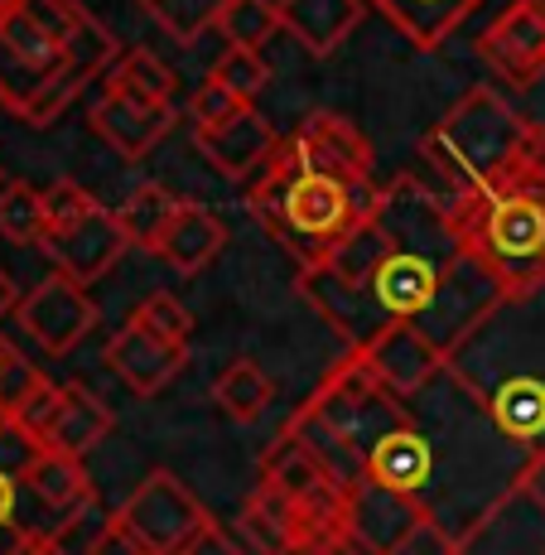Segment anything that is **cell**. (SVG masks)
<instances>
[{"label":"cell","mask_w":545,"mask_h":555,"mask_svg":"<svg viewBox=\"0 0 545 555\" xmlns=\"http://www.w3.org/2000/svg\"><path fill=\"white\" fill-rule=\"evenodd\" d=\"M377 212L387 222V256L367 281V300L387 324H411L449 358L507 305L502 285L464 247L454 208L420 179L381 184Z\"/></svg>","instance_id":"cell-1"},{"label":"cell","mask_w":545,"mask_h":555,"mask_svg":"<svg viewBox=\"0 0 545 555\" xmlns=\"http://www.w3.org/2000/svg\"><path fill=\"white\" fill-rule=\"evenodd\" d=\"M381 184H343V179H328L319 169L299 165L295 155H285V141L275 159L251 179L247 189V208L261 222V232L285 247L299 261V271L314 261H324L338 242L377 208Z\"/></svg>","instance_id":"cell-2"},{"label":"cell","mask_w":545,"mask_h":555,"mask_svg":"<svg viewBox=\"0 0 545 555\" xmlns=\"http://www.w3.org/2000/svg\"><path fill=\"white\" fill-rule=\"evenodd\" d=\"M420 155L454 194H478L511 175H545V126L521 121L493 88H468L425 135Z\"/></svg>","instance_id":"cell-3"},{"label":"cell","mask_w":545,"mask_h":555,"mask_svg":"<svg viewBox=\"0 0 545 555\" xmlns=\"http://www.w3.org/2000/svg\"><path fill=\"white\" fill-rule=\"evenodd\" d=\"M464 247L493 271L507 300L545 291V175H511L478 194H454Z\"/></svg>","instance_id":"cell-4"},{"label":"cell","mask_w":545,"mask_h":555,"mask_svg":"<svg viewBox=\"0 0 545 555\" xmlns=\"http://www.w3.org/2000/svg\"><path fill=\"white\" fill-rule=\"evenodd\" d=\"M116 521H121L150 555H194L203 541L218 531V517H212L194 498V488H184L169 468L145 474L141 488L116 507Z\"/></svg>","instance_id":"cell-5"},{"label":"cell","mask_w":545,"mask_h":555,"mask_svg":"<svg viewBox=\"0 0 545 555\" xmlns=\"http://www.w3.org/2000/svg\"><path fill=\"white\" fill-rule=\"evenodd\" d=\"M237 531L256 555H343L348 551L343 531L309 517L304 507L290 503V498L271 483L251 488V498L242 503Z\"/></svg>","instance_id":"cell-6"},{"label":"cell","mask_w":545,"mask_h":555,"mask_svg":"<svg viewBox=\"0 0 545 555\" xmlns=\"http://www.w3.org/2000/svg\"><path fill=\"white\" fill-rule=\"evenodd\" d=\"M15 319L29 334V344H39V353L68 358L73 348L98 328V300L88 295V285H78V281L53 271L35 285V291L20 295Z\"/></svg>","instance_id":"cell-7"},{"label":"cell","mask_w":545,"mask_h":555,"mask_svg":"<svg viewBox=\"0 0 545 555\" xmlns=\"http://www.w3.org/2000/svg\"><path fill=\"white\" fill-rule=\"evenodd\" d=\"M59 68H63V49L25 10L10 5L0 15V106L25 116L39 102V92L59 78Z\"/></svg>","instance_id":"cell-8"},{"label":"cell","mask_w":545,"mask_h":555,"mask_svg":"<svg viewBox=\"0 0 545 555\" xmlns=\"http://www.w3.org/2000/svg\"><path fill=\"white\" fill-rule=\"evenodd\" d=\"M430 517L434 512L425 507L420 498L362 478V483L348 488V512H343L348 555H391L420 521H430Z\"/></svg>","instance_id":"cell-9"},{"label":"cell","mask_w":545,"mask_h":555,"mask_svg":"<svg viewBox=\"0 0 545 555\" xmlns=\"http://www.w3.org/2000/svg\"><path fill=\"white\" fill-rule=\"evenodd\" d=\"M261 483L281 488L290 503H299L309 512V517L328 521V527L343 531V512H348V488L338 483L334 474H328L324 464H319L314 454L304 450V444L295 440V435H275L271 450L261 454ZM348 541V537H343Z\"/></svg>","instance_id":"cell-10"},{"label":"cell","mask_w":545,"mask_h":555,"mask_svg":"<svg viewBox=\"0 0 545 555\" xmlns=\"http://www.w3.org/2000/svg\"><path fill=\"white\" fill-rule=\"evenodd\" d=\"M458 555H545V507L507 483L458 531Z\"/></svg>","instance_id":"cell-11"},{"label":"cell","mask_w":545,"mask_h":555,"mask_svg":"<svg viewBox=\"0 0 545 555\" xmlns=\"http://www.w3.org/2000/svg\"><path fill=\"white\" fill-rule=\"evenodd\" d=\"M285 155L343 184H372V141L338 112H314L285 135Z\"/></svg>","instance_id":"cell-12"},{"label":"cell","mask_w":545,"mask_h":555,"mask_svg":"<svg viewBox=\"0 0 545 555\" xmlns=\"http://www.w3.org/2000/svg\"><path fill=\"white\" fill-rule=\"evenodd\" d=\"M478 53L511 88H531L545 73V0H511L478 35Z\"/></svg>","instance_id":"cell-13"},{"label":"cell","mask_w":545,"mask_h":555,"mask_svg":"<svg viewBox=\"0 0 545 555\" xmlns=\"http://www.w3.org/2000/svg\"><path fill=\"white\" fill-rule=\"evenodd\" d=\"M362 353H367L381 387H387L391 397H401V401L430 391L434 382L449 372V353L444 348H434L430 338H425L420 328H411V324H391L387 334H377Z\"/></svg>","instance_id":"cell-14"},{"label":"cell","mask_w":545,"mask_h":555,"mask_svg":"<svg viewBox=\"0 0 545 555\" xmlns=\"http://www.w3.org/2000/svg\"><path fill=\"white\" fill-rule=\"evenodd\" d=\"M126 247H131V242H126L121 222H116V208H98V212H88L78 228L53 232V237L39 242V251L53 261V271L78 281V285L102 281V275L126 256Z\"/></svg>","instance_id":"cell-15"},{"label":"cell","mask_w":545,"mask_h":555,"mask_svg":"<svg viewBox=\"0 0 545 555\" xmlns=\"http://www.w3.org/2000/svg\"><path fill=\"white\" fill-rule=\"evenodd\" d=\"M434 464H440V444L425 430L415 415L397 421L367 454V478L381 488H397V493H411L425 503V493L434 488ZM430 507V503H425Z\"/></svg>","instance_id":"cell-16"},{"label":"cell","mask_w":545,"mask_h":555,"mask_svg":"<svg viewBox=\"0 0 545 555\" xmlns=\"http://www.w3.org/2000/svg\"><path fill=\"white\" fill-rule=\"evenodd\" d=\"M281 141H285V135L275 131V126L265 121L256 106L237 112L232 121H222V126H203V131H194L198 155L208 159L218 175H228V179H256L275 159Z\"/></svg>","instance_id":"cell-17"},{"label":"cell","mask_w":545,"mask_h":555,"mask_svg":"<svg viewBox=\"0 0 545 555\" xmlns=\"http://www.w3.org/2000/svg\"><path fill=\"white\" fill-rule=\"evenodd\" d=\"M184 362H189V348L150 334L135 319H126V324L106 338V367H112L135 397H159V391L184 372Z\"/></svg>","instance_id":"cell-18"},{"label":"cell","mask_w":545,"mask_h":555,"mask_svg":"<svg viewBox=\"0 0 545 555\" xmlns=\"http://www.w3.org/2000/svg\"><path fill=\"white\" fill-rule=\"evenodd\" d=\"M174 121H179L174 102H131V98L106 92V98L92 106V131L102 135V145L116 159H145L174 131Z\"/></svg>","instance_id":"cell-19"},{"label":"cell","mask_w":545,"mask_h":555,"mask_svg":"<svg viewBox=\"0 0 545 555\" xmlns=\"http://www.w3.org/2000/svg\"><path fill=\"white\" fill-rule=\"evenodd\" d=\"M20 483H25L29 503L53 521V537H59L63 527H73L82 512L98 503V483H92V474L82 468V459H63V454H49V450L25 468Z\"/></svg>","instance_id":"cell-20"},{"label":"cell","mask_w":545,"mask_h":555,"mask_svg":"<svg viewBox=\"0 0 545 555\" xmlns=\"http://www.w3.org/2000/svg\"><path fill=\"white\" fill-rule=\"evenodd\" d=\"M222 247H228V228H222L218 212L203 208V203H179V212L169 218V228L159 232L155 256L169 266V271L198 275L218 261Z\"/></svg>","instance_id":"cell-21"},{"label":"cell","mask_w":545,"mask_h":555,"mask_svg":"<svg viewBox=\"0 0 545 555\" xmlns=\"http://www.w3.org/2000/svg\"><path fill=\"white\" fill-rule=\"evenodd\" d=\"M112 425H116L112 405H106L98 391L82 387V382H68L59 411H53V421L44 430V450L63 454V459H88L106 435H112Z\"/></svg>","instance_id":"cell-22"},{"label":"cell","mask_w":545,"mask_h":555,"mask_svg":"<svg viewBox=\"0 0 545 555\" xmlns=\"http://www.w3.org/2000/svg\"><path fill=\"white\" fill-rule=\"evenodd\" d=\"M281 5L285 35H295L314 59H328L352 39V29L362 25L367 0H275Z\"/></svg>","instance_id":"cell-23"},{"label":"cell","mask_w":545,"mask_h":555,"mask_svg":"<svg viewBox=\"0 0 545 555\" xmlns=\"http://www.w3.org/2000/svg\"><path fill=\"white\" fill-rule=\"evenodd\" d=\"M387 15V25H397L415 49H440L483 0H367Z\"/></svg>","instance_id":"cell-24"},{"label":"cell","mask_w":545,"mask_h":555,"mask_svg":"<svg viewBox=\"0 0 545 555\" xmlns=\"http://www.w3.org/2000/svg\"><path fill=\"white\" fill-rule=\"evenodd\" d=\"M271 401H275L271 372L251 358H232L228 367L218 372V382H212V405H218L232 425H256L271 411Z\"/></svg>","instance_id":"cell-25"},{"label":"cell","mask_w":545,"mask_h":555,"mask_svg":"<svg viewBox=\"0 0 545 555\" xmlns=\"http://www.w3.org/2000/svg\"><path fill=\"white\" fill-rule=\"evenodd\" d=\"M174 88H179L174 68L155 49H126L116 59V68L106 73V92L131 102H174Z\"/></svg>","instance_id":"cell-26"},{"label":"cell","mask_w":545,"mask_h":555,"mask_svg":"<svg viewBox=\"0 0 545 555\" xmlns=\"http://www.w3.org/2000/svg\"><path fill=\"white\" fill-rule=\"evenodd\" d=\"M179 203H184V198H174L165 184H141L131 198L121 203V208H116V222H121L126 242H131V247L155 251L159 232L169 228V218L179 212Z\"/></svg>","instance_id":"cell-27"},{"label":"cell","mask_w":545,"mask_h":555,"mask_svg":"<svg viewBox=\"0 0 545 555\" xmlns=\"http://www.w3.org/2000/svg\"><path fill=\"white\" fill-rule=\"evenodd\" d=\"M281 5L275 0H228L218 15V35L228 39V49H247V53H261L281 35Z\"/></svg>","instance_id":"cell-28"},{"label":"cell","mask_w":545,"mask_h":555,"mask_svg":"<svg viewBox=\"0 0 545 555\" xmlns=\"http://www.w3.org/2000/svg\"><path fill=\"white\" fill-rule=\"evenodd\" d=\"M44 189H29L20 179H10L0 189V237L15 247H39L44 242Z\"/></svg>","instance_id":"cell-29"},{"label":"cell","mask_w":545,"mask_h":555,"mask_svg":"<svg viewBox=\"0 0 545 555\" xmlns=\"http://www.w3.org/2000/svg\"><path fill=\"white\" fill-rule=\"evenodd\" d=\"M228 0H141V10L179 44H198L208 29H218V15Z\"/></svg>","instance_id":"cell-30"},{"label":"cell","mask_w":545,"mask_h":555,"mask_svg":"<svg viewBox=\"0 0 545 555\" xmlns=\"http://www.w3.org/2000/svg\"><path fill=\"white\" fill-rule=\"evenodd\" d=\"M208 78L218 82V88H228L237 102L256 106V98H261L265 82H271V63H265L261 53H247V49H222Z\"/></svg>","instance_id":"cell-31"},{"label":"cell","mask_w":545,"mask_h":555,"mask_svg":"<svg viewBox=\"0 0 545 555\" xmlns=\"http://www.w3.org/2000/svg\"><path fill=\"white\" fill-rule=\"evenodd\" d=\"M131 319H135V324H145L150 334H159V338H169V344H179V348L194 344V314H189L184 300H179V295H169V291L145 295V300L131 309Z\"/></svg>","instance_id":"cell-32"},{"label":"cell","mask_w":545,"mask_h":555,"mask_svg":"<svg viewBox=\"0 0 545 555\" xmlns=\"http://www.w3.org/2000/svg\"><path fill=\"white\" fill-rule=\"evenodd\" d=\"M102 203L88 194V189L78 184V179H53V184L44 189V237H53V232H68L78 228L88 212H98Z\"/></svg>","instance_id":"cell-33"},{"label":"cell","mask_w":545,"mask_h":555,"mask_svg":"<svg viewBox=\"0 0 545 555\" xmlns=\"http://www.w3.org/2000/svg\"><path fill=\"white\" fill-rule=\"evenodd\" d=\"M15 5L25 10V15L35 20V25L44 29V35H49L59 49H68L73 39H78V29L92 20L88 10L78 5V0H15Z\"/></svg>","instance_id":"cell-34"},{"label":"cell","mask_w":545,"mask_h":555,"mask_svg":"<svg viewBox=\"0 0 545 555\" xmlns=\"http://www.w3.org/2000/svg\"><path fill=\"white\" fill-rule=\"evenodd\" d=\"M59 401H63V387L59 382H49V377H39L35 387L25 391L15 405H10V421L20 425L25 435H35L39 444H44V430H49V421H53V411H59Z\"/></svg>","instance_id":"cell-35"},{"label":"cell","mask_w":545,"mask_h":555,"mask_svg":"<svg viewBox=\"0 0 545 555\" xmlns=\"http://www.w3.org/2000/svg\"><path fill=\"white\" fill-rule=\"evenodd\" d=\"M44 377V372H35L25 358H20V348L10 344L5 334H0V411L10 415V405H15L20 397H25L35 382Z\"/></svg>","instance_id":"cell-36"},{"label":"cell","mask_w":545,"mask_h":555,"mask_svg":"<svg viewBox=\"0 0 545 555\" xmlns=\"http://www.w3.org/2000/svg\"><path fill=\"white\" fill-rule=\"evenodd\" d=\"M237 112H247V102H237L228 88H218V82H203V88L194 92V102H189V121H194V131H203V126H222L232 121Z\"/></svg>","instance_id":"cell-37"},{"label":"cell","mask_w":545,"mask_h":555,"mask_svg":"<svg viewBox=\"0 0 545 555\" xmlns=\"http://www.w3.org/2000/svg\"><path fill=\"white\" fill-rule=\"evenodd\" d=\"M391 555H458V537L444 527L440 517H430V521H420V527H415Z\"/></svg>","instance_id":"cell-38"},{"label":"cell","mask_w":545,"mask_h":555,"mask_svg":"<svg viewBox=\"0 0 545 555\" xmlns=\"http://www.w3.org/2000/svg\"><path fill=\"white\" fill-rule=\"evenodd\" d=\"M92 555H150V551L131 537V531L121 527V521L112 517V521H106V527L98 531V541H92Z\"/></svg>","instance_id":"cell-39"},{"label":"cell","mask_w":545,"mask_h":555,"mask_svg":"<svg viewBox=\"0 0 545 555\" xmlns=\"http://www.w3.org/2000/svg\"><path fill=\"white\" fill-rule=\"evenodd\" d=\"M511 483H517L521 493L536 498V503L545 507V444H541V450H531L527 459H521V468H517V478H511Z\"/></svg>","instance_id":"cell-40"},{"label":"cell","mask_w":545,"mask_h":555,"mask_svg":"<svg viewBox=\"0 0 545 555\" xmlns=\"http://www.w3.org/2000/svg\"><path fill=\"white\" fill-rule=\"evenodd\" d=\"M20 493H25V483H20L10 468H0V527H15V512H20Z\"/></svg>","instance_id":"cell-41"},{"label":"cell","mask_w":545,"mask_h":555,"mask_svg":"<svg viewBox=\"0 0 545 555\" xmlns=\"http://www.w3.org/2000/svg\"><path fill=\"white\" fill-rule=\"evenodd\" d=\"M29 537H35V527H0V555H25L29 551Z\"/></svg>","instance_id":"cell-42"},{"label":"cell","mask_w":545,"mask_h":555,"mask_svg":"<svg viewBox=\"0 0 545 555\" xmlns=\"http://www.w3.org/2000/svg\"><path fill=\"white\" fill-rule=\"evenodd\" d=\"M194 555H247V551H242V546H237V541H232V537H228V527H218V531H212V537H208V541H203V546H198Z\"/></svg>","instance_id":"cell-43"},{"label":"cell","mask_w":545,"mask_h":555,"mask_svg":"<svg viewBox=\"0 0 545 555\" xmlns=\"http://www.w3.org/2000/svg\"><path fill=\"white\" fill-rule=\"evenodd\" d=\"M25 555H68L63 551V541L59 537H49V531H35V537H29V551Z\"/></svg>","instance_id":"cell-44"},{"label":"cell","mask_w":545,"mask_h":555,"mask_svg":"<svg viewBox=\"0 0 545 555\" xmlns=\"http://www.w3.org/2000/svg\"><path fill=\"white\" fill-rule=\"evenodd\" d=\"M15 305H20V291H15V281H10V275L0 271V319H5V314H15Z\"/></svg>","instance_id":"cell-45"},{"label":"cell","mask_w":545,"mask_h":555,"mask_svg":"<svg viewBox=\"0 0 545 555\" xmlns=\"http://www.w3.org/2000/svg\"><path fill=\"white\" fill-rule=\"evenodd\" d=\"M10 5H15V0H0V15H5V10H10Z\"/></svg>","instance_id":"cell-46"},{"label":"cell","mask_w":545,"mask_h":555,"mask_svg":"<svg viewBox=\"0 0 545 555\" xmlns=\"http://www.w3.org/2000/svg\"><path fill=\"white\" fill-rule=\"evenodd\" d=\"M0 179H5V175H0ZM0 189H5V184H0Z\"/></svg>","instance_id":"cell-47"}]
</instances>
